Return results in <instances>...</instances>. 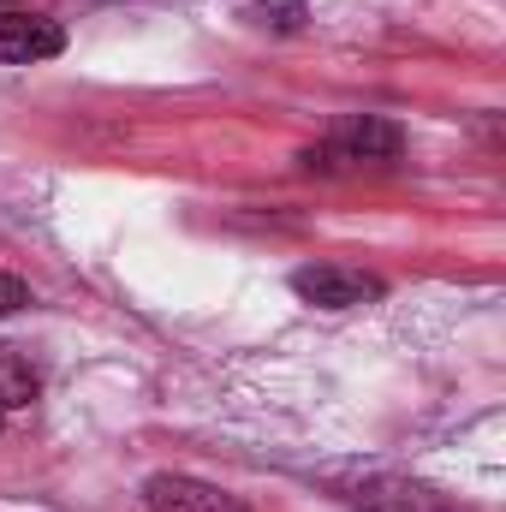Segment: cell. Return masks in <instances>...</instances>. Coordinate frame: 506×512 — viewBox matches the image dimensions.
Here are the masks:
<instances>
[{"mask_svg": "<svg viewBox=\"0 0 506 512\" xmlns=\"http://www.w3.org/2000/svg\"><path fill=\"white\" fill-rule=\"evenodd\" d=\"M0 429H6V411H0Z\"/></svg>", "mask_w": 506, "mask_h": 512, "instance_id": "cell-8", "label": "cell"}, {"mask_svg": "<svg viewBox=\"0 0 506 512\" xmlns=\"http://www.w3.org/2000/svg\"><path fill=\"white\" fill-rule=\"evenodd\" d=\"M36 370H30V358H18L12 346H0V411H24V405H36Z\"/></svg>", "mask_w": 506, "mask_h": 512, "instance_id": "cell-6", "label": "cell"}, {"mask_svg": "<svg viewBox=\"0 0 506 512\" xmlns=\"http://www.w3.org/2000/svg\"><path fill=\"white\" fill-rule=\"evenodd\" d=\"M346 501L358 512H465L453 495H441V489H429V483H411V477H358L352 489H346Z\"/></svg>", "mask_w": 506, "mask_h": 512, "instance_id": "cell-3", "label": "cell"}, {"mask_svg": "<svg viewBox=\"0 0 506 512\" xmlns=\"http://www.w3.org/2000/svg\"><path fill=\"white\" fill-rule=\"evenodd\" d=\"M143 507L149 512H251L233 489L203 483V477H185V471H155L143 483Z\"/></svg>", "mask_w": 506, "mask_h": 512, "instance_id": "cell-4", "label": "cell"}, {"mask_svg": "<svg viewBox=\"0 0 506 512\" xmlns=\"http://www.w3.org/2000/svg\"><path fill=\"white\" fill-rule=\"evenodd\" d=\"M292 292L316 310H358V304H376L387 280L352 268V262H304V268H292Z\"/></svg>", "mask_w": 506, "mask_h": 512, "instance_id": "cell-2", "label": "cell"}, {"mask_svg": "<svg viewBox=\"0 0 506 512\" xmlns=\"http://www.w3.org/2000/svg\"><path fill=\"white\" fill-rule=\"evenodd\" d=\"M66 48V30L42 12H0V66H36Z\"/></svg>", "mask_w": 506, "mask_h": 512, "instance_id": "cell-5", "label": "cell"}, {"mask_svg": "<svg viewBox=\"0 0 506 512\" xmlns=\"http://www.w3.org/2000/svg\"><path fill=\"white\" fill-rule=\"evenodd\" d=\"M399 155H405V126H393L381 114H346L298 161L304 167H370V161H399Z\"/></svg>", "mask_w": 506, "mask_h": 512, "instance_id": "cell-1", "label": "cell"}, {"mask_svg": "<svg viewBox=\"0 0 506 512\" xmlns=\"http://www.w3.org/2000/svg\"><path fill=\"white\" fill-rule=\"evenodd\" d=\"M30 304V286L18 280V274H0V316H12V310H24Z\"/></svg>", "mask_w": 506, "mask_h": 512, "instance_id": "cell-7", "label": "cell"}]
</instances>
